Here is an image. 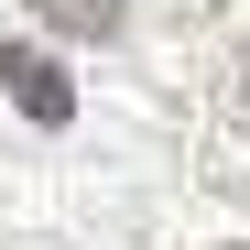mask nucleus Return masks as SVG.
<instances>
[{"mask_svg":"<svg viewBox=\"0 0 250 250\" xmlns=\"http://www.w3.org/2000/svg\"><path fill=\"white\" fill-rule=\"evenodd\" d=\"M229 250H239V239H229Z\"/></svg>","mask_w":250,"mask_h":250,"instance_id":"obj_3","label":"nucleus"},{"mask_svg":"<svg viewBox=\"0 0 250 250\" xmlns=\"http://www.w3.org/2000/svg\"><path fill=\"white\" fill-rule=\"evenodd\" d=\"M120 11H131V0H33V22L76 33V44H109V33H120Z\"/></svg>","mask_w":250,"mask_h":250,"instance_id":"obj_2","label":"nucleus"},{"mask_svg":"<svg viewBox=\"0 0 250 250\" xmlns=\"http://www.w3.org/2000/svg\"><path fill=\"white\" fill-rule=\"evenodd\" d=\"M0 87H11V109L33 120V131H65V120H76L65 65H55V55H33V44H0Z\"/></svg>","mask_w":250,"mask_h":250,"instance_id":"obj_1","label":"nucleus"}]
</instances>
